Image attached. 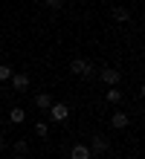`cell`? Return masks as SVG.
<instances>
[{
    "mask_svg": "<svg viewBox=\"0 0 145 159\" xmlns=\"http://www.w3.org/2000/svg\"><path fill=\"white\" fill-rule=\"evenodd\" d=\"M9 81H12L15 93H26L29 90V75H26V72H12V78H9Z\"/></svg>",
    "mask_w": 145,
    "mask_h": 159,
    "instance_id": "8992f818",
    "label": "cell"
},
{
    "mask_svg": "<svg viewBox=\"0 0 145 159\" xmlns=\"http://www.w3.org/2000/svg\"><path fill=\"white\" fill-rule=\"evenodd\" d=\"M99 78L108 84V87H116V84H119V78H122V72L113 70V67H104V70H99Z\"/></svg>",
    "mask_w": 145,
    "mask_h": 159,
    "instance_id": "3957f363",
    "label": "cell"
},
{
    "mask_svg": "<svg viewBox=\"0 0 145 159\" xmlns=\"http://www.w3.org/2000/svg\"><path fill=\"white\" fill-rule=\"evenodd\" d=\"M12 78V67L9 64H0V81H9Z\"/></svg>",
    "mask_w": 145,
    "mask_h": 159,
    "instance_id": "4fadbf2b",
    "label": "cell"
},
{
    "mask_svg": "<svg viewBox=\"0 0 145 159\" xmlns=\"http://www.w3.org/2000/svg\"><path fill=\"white\" fill-rule=\"evenodd\" d=\"M15 159H26V153H15Z\"/></svg>",
    "mask_w": 145,
    "mask_h": 159,
    "instance_id": "e0dca14e",
    "label": "cell"
},
{
    "mask_svg": "<svg viewBox=\"0 0 145 159\" xmlns=\"http://www.w3.org/2000/svg\"><path fill=\"white\" fill-rule=\"evenodd\" d=\"M44 6H50V9H61V6H64V0H44Z\"/></svg>",
    "mask_w": 145,
    "mask_h": 159,
    "instance_id": "9a60e30c",
    "label": "cell"
},
{
    "mask_svg": "<svg viewBox=\"0 0 145 159\" xmlns=\"http://www.w3.org/2000/svg\"><path fill=\"white\" fill-rule=\"evenodd\" d=\"M128 125H131V116L125 113V110H116V113L110 116V127H113V130H125Z\"/></svg>",
    "mask_w": 145,
    "mask_h": 159,
    "instance_id": "5b68a950",
    "label": "cell"
},
{
    "mask_svg": "<svg viewBox=\"0 0 145 159\" xmlns=\"http://www.w3.org/2000/svg\"><path fill=\"white\" fill-rule=\"evenodd\" d=\"M108 148H110V142H108V136H102V133H96V136L90 139V151H93V156H96V153H108Z\"/></svg>",
    "mask_w": 145,
    "mask_h": 159,
    "instance_id": "277c9868",
    "label": "cell"
},
{
    "mask_svg": "<svg viewBox=\"0 0 145 159\" xmlns=\"http://www.w3.org/2000/svg\"><path fill=\"white\" fill-rule=\"evenodd\" d=\"M104 101H108V104H119V101H122V90H119V87H108Z\"/></svg>",
    "mask_w": 145,
    "mask_h": 159,
    "instance_id": "30bf717a",
    "label": "cell"
},
{
    "mask_svg": "<svg viewBox=\"0 0 145 159\" xmlns=\"http://www.w3.org/2000/svg\"><path fill=\"white\" fill-rule=\"evenodd\" d=\"M50 119H52V121H58V125H64V121L70 119V107L61 104V101H58V104L52 101V107H50Z\"/></svg>",
    "mask_w": 145,
    "mask_h": 159,
    "instance_id": "7a4b0ae2",
    "label": "cell"
},
{
    "mask_svg": "<svg viewBox=\"0 0 145 159\" xmlns=\"http://www.w3.org/2000/svg\"><path fill=\"white\" fill-rule=\"evenodd\" d=\"M70 159H93V151H90L87 145H73Z\"/></svg>",
    "mask_w": 145,
    "mask_h": 159,
    "instance_id": "ba28073f",
    "label": "cell"
},
{
    "mask_svg": "<svg viewBox=\"0 0 145 159\" xmlns=\"http://www.w3.org/2000/svg\"><path fill=\"white\" fill-rule=\"evenodd\" d=\"M70 72H73V75H79V78H93L96 75V67H93L90 61H84V58H75L70 64Z\"/></svg>",
    "mask_w": 145,
    "mask_h": 159,
    "instance_id": "6da1fadb",
    "label": "cell"
},
{
    "mask_svg": "<svg viewBox=\"0 0 145 159\" xmlns=\"http://www.w3.org/2000/svg\"><path fill=\"white\" fill-rule=\"evenodd\" d=\"M35 133L41 136V139H44V136H50V125H46V121H38V125H35Z\"/></svg>",
    "mask_w": 145,
    "mask_h": 159,
    "instance_id": "7c38bea8",
    "label": "cell"
},
{
    "mask_svg": "<svg viewBox=\"0 0 145 159\" xmlns=\"http://www.w3.org/2000/svg\"><path fill=\"white\" fill-rule=\"evenodd\" d=\"M9 121H12V125H23L26 121V113L21 107H12V113H9Z\"/></svg>",
    "mask_w": 145,
    "mask_h": 159,
    "instance_id": "8fae6325",
    "label": "cell"
},
{
    "mask_svg": "<svg viewBox=\"0 0 145 159\" xmlns=\"http://www.w3.org/2000/svg\"><path fill=\"white\" fill-rule=\"evenodd\" d=\"M0 96H3V87H0Z\"/></svg>",
    "mask_w": 145,
    "mask_h": 159,
    "instance_id": "ac0fdd59",
    "label": "cell"
},
{
    "mask_svg": "<svg viewBox=\"0 0 145 159\" xmlns=\"http://www.w3.org/2000/svg\"><path fill=\"white\" fill-rule=\"evenodd\" d=\"M35 107L38 110H50L52 107V96H50V93H38V96H35Z\"/></svg>",
    "mask_w": 145,
    "mask_h": 159,
    "instance_id": "9c48e42d",
    "label": "cell"
},
{
    "mask_svg": "<svg viewBox=\"0 0 145 159\" xmlns=\"http://www.w3.org/2000/svg\"><path fill=\"white\" fill-rule=\"evenodd\" d=\"M139 98H145V84H142V87H139Z\"/></svg>",
    "mask_w": 145,
    "mask_h": 159,
    "instance_id": "2e32d148",
    "label": "cell"
},
{
    "mask_svg": "<svg viewBox=\"0 0 145 159\" xmlns=\"http://www.w3.org/2000/svg\"><path fill=\"white\" fill-rule=\"evenodd\" d=\"M110 20H116V23H128L131 20V12L125 6H113L110 9Z\"/></svg>",
    "mask_w": 145,
    "mask_h": 159,
    "instance_id": "52a82bcc",
    "label": "cell"
},
{
    "mask_svg": "<svg viewBox=\"0 0 145 159\" xmlns=\"http://www.w3.org/2000/svg\"><path fill=\"white\" fill-rule=\"evenodd\" d=\"M12 151H15V153H29V145L23 142V139H17V142H15V148H12Z\"/></svg>",
    "mask_w": 145,
    "mask_h": 159,
    "instance_id": "5bb4252c",
    "label": "cell"
}]
</instances>
